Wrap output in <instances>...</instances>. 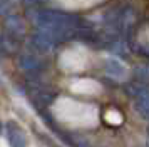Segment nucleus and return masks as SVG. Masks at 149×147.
I'll use <instances>...</instances> for the list:
<instances>
[{
	"mask_svg": "<svg viewBox=\"0 0 149 147\" xmlns=\"http://www.w3.org/2000/svg\"><path fill=\"white\" fill-rule=\"evenodd\" d=\"M148 135H149V127H148Z\"/></svg>",
	"mask_w": 149,
	"mask_h": 147,
	"instance_id": "obj_5",
	"label": "nucleus"
},
{
	"mask_svg": "<svg viewBox=\"0 0 149 147\" xmlns=\"http://www.w3.org/2000/svg\"><path fill=\"white\" fill-rule=\"evenodd\" d=\"M8 140L14 147H25L27 146V139L25 134L22 132V129L15 126V124H8Z\"/></svg>",
	"mask_w": 149,
	"mask_h": 147,
	"instance_id": "obj_3",
	"label": "nucleus"
},
{
	"mask_svg": "<svg viewBox=\"0 0 149 147\" xmlns=\"http://www.w3.org/2000/svg\"><path fill=\"white\" fill-rule=\"evenodd\" d=\"M126 89H127V94L134 99L136 110L146 120H149V85L142 82H132Z\"/></svg>",
	"mask_w": 149,
	"mask_h": 147,
	"instance_id": "obj_1",
	"label": "nucleus"
},
{
	"mask_svg": "<svg viewBox=\"0 0 149 147\" xmlns=\"http://www.w3.org/2000/svg\"><path fill=\"white\" fill-rule=\"evenodd\" d=\"M106 74H107L109 77H112V79H122L124 75H126V67L122 64L119 59H114V57H111V59L106 60Z\"/></svg>",
	"mask_w": 149,
	"mask_h": 147,
	"instance_id": "obj_2",
	"label": "nucleus"
},
{
	"mask_svg": "<svg viewBox=\"0 0 149 147\" xmlns=\"http://www.w3.org/2000/svg\"><path fill=\"white\" fill-rule=\"evenodd\" d=\"M146 147H149V139H148V142H146Z\"/></svg>",
	"mask_w": 149,
	"mask_h": 147,
	"instance_id": "obj_4",
	"label": "nucleus"
}]
</instances>
